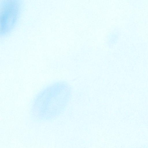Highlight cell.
Segmentation results:
<instances>
[{
  "label": "cell",
  "instance_id": "cell-1",
  "mask_svg": "<svg viewBox=\"0 0 148 148\" xmlns=\"http://www.w3.org/2000/svg\"><path fill=\"white\" fill-rule=\"evenodd\" d=\"M71 94L70 87L65 82H59L49 85L34 99L31 108L32 114L40 120L54 119L65 110Z\"/></svg>",
  "mask_w": 148,
  "mask_h": 148
},
{
  "label": "cell",
  "instance_id": "cell-2",
  "mask_svg": "<svg viewBox=\"0 0 148 148\" xmlns=\"http://www.w3.org/2000/svg\"><path fill=\"white\" fill-rule=\"evenodd\" d=\"M14 3L8 2L7 4L3 5L2 9H1V23L2 24V27L7 23L8 26L10 23L11 24L15 19V17L18 12V9L16 10L15 7H13Z\"/></svg>",
  "mask_w": 148,
  "mask_h": 148
}]
</instances>
